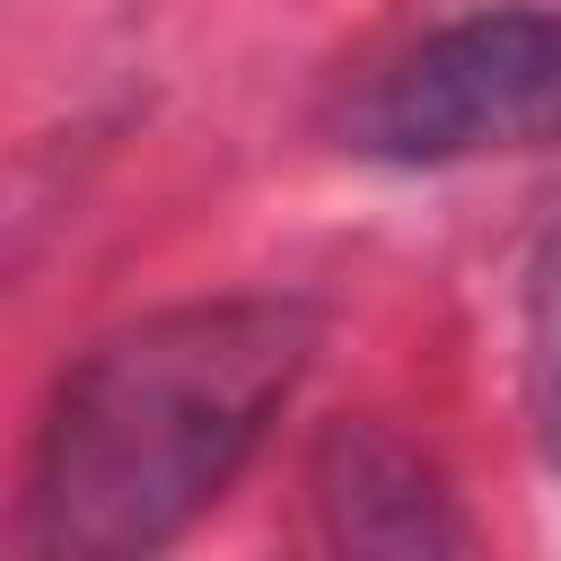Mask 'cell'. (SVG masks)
I'll list each match as a JSON object with an SVG mask.
<instances>
[{"label":"cell","instance_id":"obj_1","mask_svg":"<svg viewBox=\"0 0 561 561\" xmlns=\"http://www.w3.org/2000/svg\"><path fill=\"white\" fill-rule=\"evenodd\" d=\"M307 351L316 307L272 289L158 307L88 342L35 421L18 543L53 561H131L175 543L263 447Z\"/></svg>","mask_w":561,"mask_h":561},{"label":"cell","instance_id":"obj_2","mask_svg":"<svg viewBox=\"0 0 561 561\" xmlns=\"http://www.w3.org/2000/svg\"><path fill=\"white\" fill-rule=\"evenodd\" d=\"M561 140V9H482L403 44L342 105V149L377 167H465Z\"/></svg>","mask_w":561,"mask_h":561},{"label":"cell","instance_id":"obj_3","mask_svg":"<svg viewBox=\"0 0 561 561\" xmlns=\"http://www.w3.org/2000/svg\"><path fill=\"white\" fill-rule=\"evenodd\" d=\"M307 500H316V535L333 552L430 561V552L473 543V526H465L456 491L438 482V465L386 421H333L316 438V456H307Z\"/></svg>","mask_w":561,"mask_h":561},{"label":"cell","instance_id":"obj_4","mask_svg":"<svg viewBox=\"0 0 561 561\" xmlns=\"http://www.w3.org/2000/svg\"><path fill=\"white\" fill-rule=\"evenodd\" d=\"M526 421L535 447L561 465V219L526 263Z\"/></svg>","mask_w":561,"mask_h":561}]
</instances>
